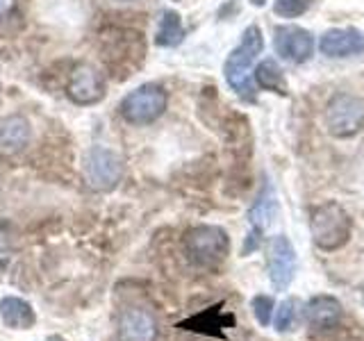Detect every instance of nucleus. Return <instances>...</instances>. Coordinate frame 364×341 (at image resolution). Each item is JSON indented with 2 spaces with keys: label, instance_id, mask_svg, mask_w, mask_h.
<instances>
[{
  "label": "nucleus",
  "instance_id": "f257e3e1",
  "mask_svg": "<svg viewBox=\"0 0 364 341\" xmlns=\"http://www.w3.org/2000/svg\"><path fill=\"white\" fill-rule=\"evenodd\" d=\"M264 48V39H262V30L257 26H250L244 30L242 41L237 48L228 55L223 73L228 85H230L242 98H255V85H253V64L257 55Z\"/></svg>",
  "mask_w": 364,
  "mask_h": 341
},
{
  "label": "nucleus",
  "instance_id": "f03ea898",
  "mask_svg": "<svg viewBox=\"0 0 364 341\" xmlns=\"http://www.w3.org/2000/svg\"><path fill=\"white\" fill-rule=\"evenodd\" d=\"M310 232L321 250H337L350 239V216L339 202L328 200L310 212Z\"/></svg>",
  "mask_w": 364,
  "mask_h": 341
},
{
  "label": "nucleus",
  "instance_id": "7ed1b4c3",
  "mask_svg": "<svg viewBox=\"0 0 364 341\" xmlns=\"http://www.w3.org/2000/svg\"><path fill=\"white\" fill-rule=\"evenodd\" d=\"M185 253L196 266L214 269L230 253V237L219 225H196L185 234Z\"/></svg>",
  "mask_w": 364,
  "mask_h": 341
},
{
  "label": "nucleus",
  "instance_id": "20e7f679",
  "mask_svg": "<svg viewBox=\"0 0 364 341\" xmlns=\"http://www.w3.org/2000/svg\"><path fill=\"white\" fill-rule=\"evenodd\" d=\"M168 96L159 85H141L121 100L119 112L130 125H151L166 112Z\"/></svg>",
  "mask_w": 364,
  "mask_h": 341
},
{
  "label": "nucleus",
  "instance_id": "39448f33",
  "mask_svg": "<svg viewBox=\"0 0 364 341\" xmlns=\"http://www.w3.org/2000/svg\"><path fill=\"white\" fill-rule=\"evenodd\" d=\"M82 173L91 189L112 191L123 178V159L105 146H91L82 159Z\"/></svg>",
  "mask_w": 364,
  "mask_h": 341
},
{
  "label": "nucleus",
  "instance_id": "423d86ee",
  "mask_svg": "<svg viewBox=\"0 0 364 341\" xmlns=\"http://www.w3.org/2000/svg\"><path fill=\"white\" fill-rule=\"evenodd\" d=\"M364 123V102L355 96L339 94L328 102L326 125L335 136L355 134Z\"/></svg>",
  "mask_w": 364,
  "mask_h": 341
},
{
  "label": "nucleus",
  "instance_id": "0eeeda50",
  "mask_svg": "<svg viewBox=\"0 0 364 341\" xmlns=\"http://www.w3.org/2000/svg\"><path fill=\"white\" fill-rule=\"evenodd\" d=\"M66 96L75 105H96V102L105 98V82H102L98 68L91 64H77L68 75Z\"/></svg>",
  "mask_w": 364,
  "mask_h": 341
},
{
  "label": "nucleus",
  "instance_id": "6e6552de",
  "mask_svg": "<svg viewBox=\"0 0 364 341\" xmlns=\"http://www.w3.org/2000/svg\"><path fill=\"white\" fill-rule=\"evenodd\" d=\"M269 280L278 291H284L291 284L294 276H296V250L291 246V242L284 234H278L271 239L269 244Z\"/></svg>",
  "mask_w": 364,
  "mask_h": 341
},
{
  "label": "nucleus",
  "instance_id": "1a4fd4ad",
  "mask_svg": "<svg viewBox=\"0 0 364 341\" xmlns=\"http://www.w3.org/2000/svg\"><path fill=\"white\" fill-rule=\"evenodd\" d=\"M276 53L291 64H301L310 60L314 50L312 34L299 26H280L276 28Z\"/></svg>",
  "mask_w": 364,
  "mask_h": 341
},
{
  "label": "nucleus",
  "instance_id": "9d476101",
  "mask_svg": "<svg viewBox=\"0 0 364 341\" xmlns=\"http://www.w3.org/2000/svg\"><path fill=\"white\" fill-rule=\"evenodd\" d=\"M278 212V202H276V193H273L271 187H264V191L259 193V198L255 200V205L250 207L248 212V221H250V234L246 239V246H244V255H248L250 250H255L259 246V239L262 232L273 223V216Z\"/></svg>",
  "mask_w": 364,
  "mask_h": 341
},
{
  "label": "nucleus",
  "instance_id": "9b49d317",
  "mask_svg": "<svg viewBox=\"0 0 364 341\" xmlns=\"http://www.w3.org/2000/svg\"><path fill=\"white\" fill-rule=\"evenodd\" d=\"M121 341H157V321L148 310L130 307L121 314L119 321Z\"/></svg>",
  "mask_w": 364,
  "mask_h": 341
},
{
  "label": "nucleus",
  "instance_id": "f8f14e48",
  "mask_svg": "<svg viewBox=\"0 0 364 341\" xmlns=\"http://www.w3.org/2000/svg\"><path fill=\"white\" fill-rule=\"evenodd\" d=\"M318 48L328 57H350L364 50V37L355 28H335L328 30L321 41H318Z\"/></svg>",
  "mask_w": 364,
  "mask_h": 341
},
{
  "label": "nucleus",
  "instance_id": "ddd939ff",
  "mask_svg": "<svg viewBox=\"0 0 364 341\" xmlns=\"http://www.w3.org/2000/svg\"><path fill=\"white\" fill-rule=\"evenodd\" d=\"M32 125L21 114H9L0 119V155H16L30 144Z\"/></svg>",
  "mask_w": 364,
  "mask_h": 341
},
{
  "label": "nucleus",
  "instance_id": "4468645a",
  "mask_svg": "<svg viewBox=\"0 0 364 341\" xmlns=\"http://www.w3.org/2000/svg\"><path fill=\"white\" fill-rule=\"evenodd\" d=\"M303 316L310 328L330 330L341 321L344 310H341V303L335 298V296H314V298L305 305Z\"/></svg>",
  "mask_w": 364,
  "mask_h": 341
},
{
  "label": "nucleus",
  "instance_id": "2eb2a0df",
  "mask_svg": "<svg viewBox=\"0 0 364 341\" xmlns=\"http://www.w3.org/2000/svg\"><path fill=\"white\" fill-rule=\"evenodd\" d=\"M0 318L11 330H28L37 321V314H34L32 305L18 296H5L0 301Z\"/></svg>",
  "mask_w": 364,
  "mask_h": 341
},
{
  "label": "nucleus",
  "instance_id": "dca6fc26",
  "mask_svg": "<svg viewBox=\"0 0 364 341\" xmlns=\"http://www.w3.org/2000/svg\"><path fill=\"white\" fill-rule=\"evenodd\" d=\"M235 318L230 314H221V307H210L196 316L187 318L185 323H180V328L193 330V332H203V335H221L223 328H230Z\"/></svg>",
  "mask_w": 364,
  "mask_h": 341
},
{
  "label": "nucleus",
  "instance_id": "f3484780",
  "mask_svg": "<svg viewBox=\"0 0 364 341\" xmlns=\"http://www.w3.org/2000/svg\"><path fill=\"white\" fill-rule=\"evenodd\" d=\"M182 39H185V26H182L180 14L173 9H166L162 18H159L155 43L159 48H173V45H178Z\"/></svg>",
  "mask_w": 364,
  "mask_h": 341
},
{
  "label": "nucleus",
  "instance_id": "a211bd4d",
  "mask_svg": "<svg viewBox=\"0 0 364 341\" xmlns=\"http://www.w3.org/2000/svg\"><path fill=\"white\" fill-rule=\"evenodd\" d=\"M255 80L262 89L269 91H284V75L280 71V66L273 60H264L257 68H255Z\"/></svg>",
  "mask_w": 364,
  "mask_h": 341
},
{
  "label": "nucleus",
  "instance_id": "6ab92c4d",
  "mask_svg": "<svg viewBox=\"0 0 364 341\" xmlns=\"http://www.w3.org/2000/svg\"><path fill=\"white\" fill-rule=\"evenodd\" d=\"M310 5H312V0H276V3H273V11L284 18H296L305 14V11L310 9Z\"/></svg>",
  "mask_w": 364,
  "mask_h": 341
},
{
  "label": "nucleus",
  "instance_id": "aec40b11",
  "mask_svg": "<svg viewBox=\"0 0 364 341\" xmlns=\"http://www.w3.org/2000/svg\"><path fill=\"white\" fill-rule=\"evenodd\" d=\"M273 307H276V303H273L271 296H255L253 301H250V310H253L255 318L259 325H269L271 318H273Z\"/></svg>",
  "mask_w": 364,
  "mask_h": 341
},
{
  "label": "nucleus",
  "instance_id": "412c9836",
  "mask_svg": "<svg viewBox=\"0 0 364 341\" xmlns=\"http://www.w3.org/2000/svg\"><path fill=\"white\" fill-rule=\"evenodd\" d=\"M294 321H296V301H284L276 312V330L278 332H287V330H291Z\"/></svg>",
  "mask_w": 364,
  "mask_h": 341
},
{
  "label": "nucleus",
  "instance_id": "4be33fe9",
  "mask_svg": "<svg viewBox=\"0 0 364 341\" xmlns=\"http://www.w3.org/2000/svg\"><path fill=\"white\" fill-rule=\"evenodd\" d=\"M11 5H14V0H0V16H5L11 9Z\"/></svg>",
  "mask_w": 364,
  "mask_h": 341
},
{
  "label": "nucleus",
  "instance_id": "5701e85b",
  "mask_svg": "<svg viewBox=\"0 0 364 341\" xmlns=\"http://www.w3.org/2000/svg\"><path fill=\"white\" fill-rule=\"evenodd\" d=\"M362 301H364V291H362Z\"/></svg>",
  "mask_w": 364,
  "mask_h": 341
},
{
  "label": "nucleus",
  "instance_id": "b1692460",
  "mask_svg": "<svg viewBox=\"0 0 364 341\" xmlns=\"http://www.w3.org/2000/svg\"><path fill=\"white\" fill-rule=\"evenodd\" d=\"M53 341H60V339H53Z\"/></svg>",
  "mask_w": 364,
  "mask_h": 341
}]
</instances>
